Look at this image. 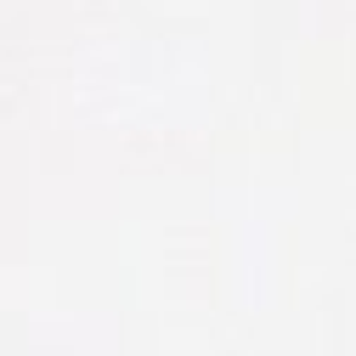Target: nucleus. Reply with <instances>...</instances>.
<instances>
[]
</instances>
